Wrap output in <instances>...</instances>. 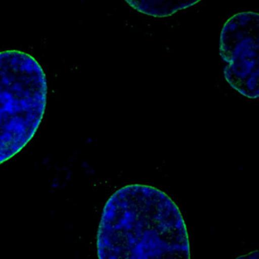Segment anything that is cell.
<instances>
[{
	"mask_svg": "<svg viewBox=\"0 0 259 259\" xmlns=\"http://www.w3.org/2000/svg\"><path fill=\"white\" fill-rule=\"evenodd\" d=\"M47 98V75L34 56L19 50L0 51V165L32 141Z\"/></svg>",
	"mask_w": 259,
	"mask_h": 259,
	"instance_id": "2",
	"label": "cell"
},
{
	"mask_svg": "<svg viewBox=\"0 0 259 259\" xmlns=\"http://www.w3.org/2000/svg\"><path fill=\"white\" fill-rule=\"evenodd\" d=\"M235 259H259V252L257 250H253V251L239 256Z\"/></svg>",
	"mask_w": 259,
	"mask_h": 259,
	"instance_id": "5",
	"label": "cell"
},
{
	"mask_svg": "<svg viewBox=\"0 0 259 259\" xmlns=\"http://www.w3.org/2000/svg\"><path fill=\"white\" fill-rule=\"evenodd\" d=\"M137 12L154 18H167L200 3V0H126Z\"/></svg>",
	"mask_w": 259,
	"mask_h": 259,
	"instance_id": "4",
	"label": "cell"
},
{
	"mask_svg": "<svg viewBox=\"0 0 259 259\" xmlns=\"http://www.w3.org/2000/svg\"><path fill=\"white\" fill-rule=\"evenodd\" d=\"M220 54L226 62L224 75L231 88L251 100L259 97V15L235 14L224 23Z\"/></svg>",
	"mask_w": 259,
	"mask_h": 259,
	"instance_id": "3",
	"label": "cell"
},
{
	"mask_svg": "<svg viewBox=\"0 0 259 259\" xmlns=\"http://www.w3.org/2000/svg\"><path fill=\"white\" fill-rule=\"evenodd\" d=\"M98 259H192L182 211L163 190L121 187L106 201L97 232Z\"/></svg>",
	"mask_w": 259,
	"mask_h": 259,
	"instance_id": "1",
	"label": "cell"
}]
</instances>
